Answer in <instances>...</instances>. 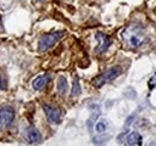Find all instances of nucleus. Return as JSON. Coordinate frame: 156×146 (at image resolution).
I'll use <instances>...</instances> for the list:
<instances>
[{
    "label": "nucleus",
    "instance_id": "1",
    "mask_svg": "<svg viewBox=\"0 0 156 146\" xmlns=\"http://www.w3.org/2000/svg\"><path fill=\"white\" fill-rule=\"evenodd\" d=\"M122 38L126 42V44L131 48H139L144 44L147 36L142 33L140 29L138 28H127L122 33Z\"/></svg>",
    "mask_w": 156,
    "mask_h": 146
},
{
    "label": "nucleus",
    "instance_id": "6",
    "mask_svg": "<svg viewBox=\"0 0 156 146\" xmlns=\"http://www.w3.org/2000/svg\"><path fill=\"white\" fill-rule=\"evenodd\" d=\"M96 40H98V47H96V53H103V52H106L109 48V46H111V38L107 36V35H105L102 33H98L96 34Z\"/></svg>",
    "mask_w": 156,
    "mask_h": 146
},
{
    "label": "nucleus",
    "instance_id": "4",
    "mask_svg": "<svg viewBox=\"0 0 156 146\" xmlns=\"http://www.w3.org/2000/svg\"><path fill=\"white\" fill-rule=\"evenodd\" d=\"M15 120V109L12 107H4L0 109V129L9 127Z\"/></svg>",
    "mask_w": 156,
    "mask_h": 146
},
{
    "label": "nucleus",
    "instance_id": "12",
    "mask_svg": "<svg viewBox=\"0 0 156 146\" xmlns=\"http://www.w3.org/2000/svg\"><path fill=\"white\" fill-rule=\"evenodd\" d=\"M72 96L73 97H76V96H79L80 93H82V89H80V84H79V80H78V78H75V80H73V84H72Z\"/></svg>",
    "mask_w": 156,
    "mask_h": 146
},
{
    "label": "nucleus",
    "instance_id": "7",
    "mask_svg": "<svg viewBox=\"0 0 156 146\" xmlns=\"http://www.w3.org/2000/svg\"><path fill=\"white\" fill-rule=\"evenodd\" d=\"M27 139L30 144H40L41 140H42V137L40 134V132L35 127L30 126V127L27 128Z\"/></svg>",
    "mask_w": 156,
    "mask_h": 146
},
{
    "label": "nucleus",
    "instance_id": "11",
    "mask_svg": "<svg viewBox=\"0 0 156 146\" xmlns=\"http://www.w3.org/2000/svg\"><path fill=\"white\" fill-rule=\"evenodd\" d=\"M108 128V121L106 119H100L96 125H95V130L98 134H103Z\"/></svg>",
    "mask_w": 156,
    "mask_h": 146
},
{
    "label": "nucleus",
    "instance_id": "3",
    "mask_svg": "<svg viewBox=\"0 0 156 146\" xmlns=\"http://www.w3.org/2000/svg\"><path fill=\"white\" fill-rule=\"evenodd\" d=\"M65 35V31H55L42 36L39 41V52H46L52 48L57 42H59Z\"/></svg>",
    "mask_w": 156,
    "mask_h": 146
},
{
    "label": "nucleus",
    "instance_id": "14",
    "mask_svg": "<svg viewBox=\"0 0 156 146\" xmlns=\"http://www.w3.org/2000/svg\"><path fill=\"white\" fill-rule=\"evenodd\" d=\"M37 2H42V1H44V0H36Z\"/></svg>",
    "mask_w": 156,
    "mask_h": 146
},
{
    "label": "nucleus",
    "instance_id": "13",
    "mask_svg": "<svg viewBox=\"0 0 156 146\" xmlns=\"http://www.w3.org/2000/svg\"><path fill=\"white\" fill-rule=\"evenodd\" d=\"M4 89V82H2V78H1V74H0V90Z\"/></svg>",
    "mask_w": 156,
    "mask_h": 146
},
{
    "label": "nucleus",
    "instance_id": "5",
    "mask_svg": "<svg viewBox=\"0 0 156 146\" xmlns=\"http://www.w3.org/2000/svg\"><path fill=\"white\" fill-rule=\"evenodd\" d=\"M42 108L43 111L48 119V121L51 123H54V125H59L61 122V111L60 109H58L57 107H53L51 104H42Z\"/></svg>",
    "mask_w": 156,
    "mask_h": 146
},
{
    "label": "nucleus",
    "instance_id": "2",
    "mask_svg": "<svg viewBox=\"0 0 156 146\" xmlns=\"http://www.w3.org/2000/svg\"><path fill=\"white\" fill-rule=\"evenodd\" d=\"M120 74H121V68H120L119 66L111 67V68H108L107 71H105L102 74L95 77V78L93 79V85L96 86V88H101L102 85H105V84H107V83H109V82L117 79Z\"/></svg>",
    "mask_w": 156,
    "mask_h": 146
},
{
    "label": "nucleus",
    "instance_id": "8",
    "mask_svg": "<svg viewBox=\"0 0 156 146\" xmlns=\"http://www.w3.org/2000/svg\"><path fill=\"white\" fill-rule=\"evenodd\" d=\"M51 80V77L48 74H43V75H40L37 77L34 82H33V88L35 90H42Z\"/></svg>",
    "mask_w": 156,
    "mask_h": 146
},
{
    "label": "nucleus",
    "instance_id": "9",
    "mask_svg": "<svg viewBox=\"0 0 156 146\" xmlns=\"http://www.w3.org/2000/svg\"><path fill=\"white\" fill-rule=\"evenodd\" d=\"M142 135L138 132H131L127 138H126V144L127 145H142Z\"/></svg>",
    "mask_w": 156,
    "mask_h": 146
},
{
    "label": "nucleus",
    "instance_id": "10",
    "mask_svg": "<svg viewBox=\"0 0 156 146\" xmlns=\"http://www.w3.org/2000/svg\"><path fill=\"white\" fill-rule=\"evenodd\" d=\"M57 89H58V92L64 96L66 95V92L69 90V84H67V79L64 77V75H60L58 78V84H57Z\"/></svg>",
    "mask_w": 156,
    "mask_h": 146
}]
</instances>
